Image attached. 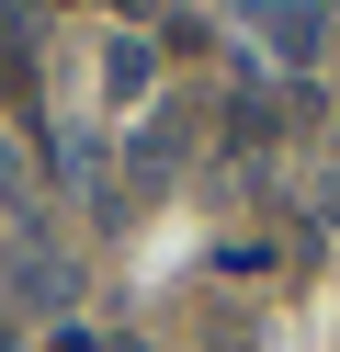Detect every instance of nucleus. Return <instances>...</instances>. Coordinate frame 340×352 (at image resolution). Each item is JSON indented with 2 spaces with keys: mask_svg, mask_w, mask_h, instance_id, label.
I'll return each mask as SVG.
<instances>
[{
  "mask_svg": "<svg viewBox=\"0 0 340 352\" xmlns=\"http://www.w3.org/2000/svg\"><path fill=\"white\" fill-rule=\"evenodd\" d=\"M125 12H136V0H125Z\"/></svg>",
  "mask_w": 340,
  "mask_h": 352,
  "instance_id": "423d86ee",
  "label": "nucleus"
},
{
  "mask_svg": "<svg viewBox=\"0 0 340 352\" xmlns=\"http://www.w3.org/2000/svg\"><path fill=\"white\" fill-rule=\"evenodd\" d=\"M148 91V34H113L102 46V102H136Z\"/></svg>",
  "mask_w": 340,
  "mask_h": 352,
  "instance_id": "7ed1b4c3",
  "label": "nucleus"
},
{
  "mask_svg": "<svg viewBox=\"0 0 340 352\" xmlns=\"http://www.w3.org/2000/svg\"><path fill=\"white\" fill-rule=\"evenodd\" d=\"M12 296H23V307H68V261L45 250V239H23V261H12Z\"/></svg>",
  "mask_w": 340,
  "mask_h": 352,
  "instance_id": "f03ea898",
  "label": "nucleus"
},
{
  "mask_svg": "<svg viewBox=\"0 0 340 352\" xmlns=\"http://www.w3.org/2000/svg\"><path fill=\"white\" fill-rule=\"evenodd\" d=\"M238 23L272 46V80H306V69H317V46H329V12H317V0H249Z\"/></svg>",
  "mask_w": 340,
  "mask_h": 352,
  "instance_id": "f257e3e1",
  "label": "nucleus"
},
{
  "mask_svg": "<svg viewBox=\"0 0 340 352\" xmlns=\"http://www.w3.org/2000/svg\"><path fill=\"white\" fill-rule=\"evenodd\" d=\"M317 216H329V228H340V170H329V193H317Z\"/></svg>",
  "mask_w": 340,
  "mask_h": 352,
  "instance_id": "20e7f679",
  "label": "nucleus"
},
{
  "mask_svg": "<svg viewBox=\"0 0 340 352\" xmlns=\"http://www.w3.org/2000/svg\"><path fill=\"white\" fill-rule=\"evenodd\" d=\"M113 352H136V341H113Z\"/></svg>",
  "mask_w": 340,
  "mask_h": 352,
  "instance_id": "39448f33",
  "label": "nucleus"
}]
</instances>
